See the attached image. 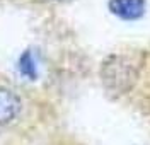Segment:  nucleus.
<instances>
[{"mask_svg":"<svg viewBox=\"0 0 150 145\" xmlns=\"http://www.w3.org/2000/svg\"><path fill=\"white\" fill-rule=\"evenodd\" d=\"M138 79V70L123 55H109L101 65V80L106 91L120 96L131 91Z\"/></svg>","mask_w":150,"mask_h":145,"instance_id":"f257e3e1","label":"nucleus"},{"mask_svg":"<svg viewBox=\"0 0 150 145\" xmlns=\"http://www.w3.org/2000/svg\"><path fill=\"white\" fill-rule=\"evenodd\" d=\"M21 97L9 87H0V126L9 125L21 113Z\"/></svg>","mask_w":150,"mask_h":145,"instance_id":"f03ea898","label":"nucleus"},{"mask_svg":"<svg viewBox=\"0 0 150 145\" xmlns=\"http://www.w3.org/2000/svg\"><path fill=\"white\" fill-rule=\"evenodd\" d=\"M109 10L123 21H137L145 14V0H109Z\"/></svg>","mask_w":150,"mask_h":145,"instance_id":"7ed1b4c3","label":"nucleus"},{"mask_svg":"<svg viewBox=\"0 0 150 145\" xmlns=\"http://www.w3.org/2000/svg\"><path fill=\"white\" fill-rule=\"evenodd\" d=\"M19 70L24 77L31 79V80L36 79V62H34V57L29 50H26L19 58Z\"/></svg>","mask_w":150,"mask_h":145,"instance_id":"20e7f679","label":"nucleus"},{"mask_svg":"<svg viewBox=\"0 0 150 145\" xmlns=\"http://www.w3.org/2000/svg\"><path fill=\"white\" fill-rule=\"evenodd\" d=\"M50 2H68V0H50Z\"/></svg>","mask_w":150,"mask_h":145,"instance_id":"39448f33","label":"nucleus"}]
</instances>
